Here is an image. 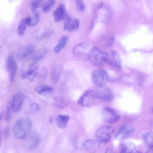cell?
<instances>
[{
	"mask_svg": "<svg viewBox=\"0 0 153 153\" xmlns=\"http://www.w3.org/2000/svg\"><path fill=\"white\" fill-rule=\"evenodd\" d=\"M32 126L31 120L27 117L20 118L15 124L13 129L14 137L17 139L25 138L30 133Z\"/></svg>",
	"mask_w": 153,
	"mask_h": 153,
	"instance_id": "cell-1",
	"label": "cell"
},
{
	"mask_svg": "<svg viewBox=\"0 0 153 153\" xmlns=\"http://www.w3.org/2000/svg\"><path fill=\"white\" fill-rule=\"evenodd\" d=\"M115 128L110 125L103 126L97 130L95 134L96 139L100 143H106L111 139Z\"/></svg>",
	"mask_w": 153,
	"mask_h": 153,
	"instance_id": "cell-2",
	"label": "cell"
},
{
	"mask_svg": "<svg viewBox=\"0 0 153 153\" xmlns=\"http://www.w3.org/2000/svg\"><path fill=\"white\" fill-rule=\"evenodd\" d=\"M106 53L101 51L97 48H93L88 53L89 60L94 65L101 67L105 63V59Z\"/></svg>",
	"mask_w": 153,
	"mask_h": 153,
	"instance_id": "cell-3",
	"label": "cell"
},
{
	"mask_svg": "<svg viewBox=\"0 0 153 153\" xmlns=\"http://www.w3.org/2000/svg\"><path fill=\"white\" fill-rule=\"evenodd\" d=\"M91 79L94 85L98 88L104 87L108 79L107 72L102 69L94 71L91 74Z\"/></svg>",
	"mask_w": 153,
	"mask_h": 153,
	"instance_id": "cell-4",
	"label": "cell"
},
{
	"mask_svg": "<svg viewBox=\"0 0 153 153\" xmlns=\"http://www.w3.org/2000/svg\"><path fill=\"white\" fill-rule=\"evenodd\" d=\"M102 115L103 120L109 124L116 123L120 119L121 117L118 111L108 107H105L102 109Z\"/></svg>",
	"mask_w": 153,
	"mask_h": 153,
	"instance_id": "cell-5",
	"label": "cell"
},
{
	"mask_svg": "<svg viewBox=\"0 0 153 153\" xmlns=\"http://www.w3.org/2000/svg\"><path fill=\"white\" fill-rule=\"evenodd\" d=\"M25 99L24 94L22 92H19L13 96L8 106L12 112H19L22 110Z\"/></svg>",
	"mask_w": 153,
	"mask_h": 153,
	"instance_id": "cell-6",
	"label": "cell"
},
{
	"mask_svg": "<svg viewBox=\"0 0 153 153\" xmlns=\"http://www.w3.org/2000/svg\"><path fill=\"white\" fill-rule=\"evenodd\" d=\"M97 99L95 91L88 90L80 97L77 101V103L82 106L88 107L94 104Z\"/></svg>",
	"mask_w": 153,
	"mask_h": 153,
	"instance_id": "cell-7",
	"label": "cell"
},
{
	"mask_svg": "<svg viewBox=\"0 0 153 153\" xmlns=\"http://www.w3.org/2000/svg\"><path fill=\"white\" fill-rule=\"evenodd\" d=\"M94 91L97 99L107 102L111 101L113 99L114 94L109 88L104 87L98 88Z\"/></svg>",
	"mask_w": 153,
	"mask_h": 153,
	"instance_id": "cell-8",
	"label": "cell"
},
{
	"mask_svg": "<svg viewBox=\"0 0 153 153\" xmlns=\"http://www.w3.org/2000/svg\"><path fill=\"white\" fill-rule=\"evenodd\" d=\"M6 66L8 72L10 80L13 82L16 76L17 71V65L13 56L9 55L6 62Z\"/></svg>",
	"mask_w": 153,
	"mask_h": 153,
	"instance_id": "cell-9",
	"label": "cell"
},
{
	"mask_svg": "<svg viewBox=\"0 0 153 153\" xmlns=\"http://www.w3.org/2000/svg\"><path fill=\"white\" fill-rule=\"evenodd\" d=\"M40 141V137L37 133H34L30 135L24 143V147L28 149L31 150L36 148Z\"/></svg>",
	"mask_w": 153,
	"mask_h": 153,
	"instance_id": "cell-10",
	"label": "cell"
},
{
	"mask_svg": "<svg viewBox=\"0 0 153 153\" xmlns=\"http://www.w3.org/2000/svg\"><path fill=\"white\" fill-rule=\"evenodd\" d=\"M134 128L131 125H126L123 126L120 129L115 135L116 139L119 140L126 139L132 133Z\"/></svg>",
	"mask_w": 153,
	"mask_h": 153,
	"instance_id": "cell-11",
	"label": "cell"
},
{
	"mask_svg": "<svg viewBox=\"0 0 153 153\" xmlns=\"http://www.w3.org/2000/svg\"><path fill=\"white\" fill-rule=\"evenodd\" d=\"M106 53L105 59V63L114 67L120 68V62L117 53L113 51L110 55L107 52Z\"/></svg>",
	"mask_w": 153,
	"mask_h": 153,
	"instance_id": "cell-12",
	"label": "cell"
},
{
	"mask_svg": "<svg viewBox=\"0 0 153 153\" xmlns=\"http://www.w3.org/2000/svg\"><path fill=\"white\" fill-rule=\"evenodd\" d=\"M39 66L37 63L34 62L30 66L27 70L23 75V78L30 82L33 81L36 77L38 73Z\"/></svg>",
	"mask_w": 153,
	"mask_h": 153,
	"instance_id": "cell-13",
	"label": "cell"
},
{
	"mask_svg": "<svg viewBox=\"0 0 153 153\" xmlns=\"http://www.w3.org/2000/svg\"><path fill=\"white\" fill-rule=\"evenodd\" d=\"M68 14L65 11V6L63 4H59L53 13L54 21L56 22L64 21Z\"/></svg>",
	"mask_w": 153,
	"mask_h": 153,
	"instance_id": "cell-14",
	"label": "cell"
},
{
	"mask_svg": "<svg viewBox=\"0 0 153 153\" xmlns=\"http://www.w3.org/2000/svg\"><path fill=\"white\" fill-rule=\"evenodd\" d=\"M88 44L84 43H80L76 45L73 48L72 52L76 56H80L89 53L91 49Z\"/></svg>",
	"mask_w": 153,
	"mask_h": 153,
	"instance_id": "cell-15",
	"label": "cell"
},
{
	"mask_svg": "<svg viewBox=\"0 0 153 153\" xmlns=\"http://www.w3.org/2000/svg\"><path fill=\"white\" fill-rule=\"evenodd\" d=\"M100 143L97 139H90L85 141L83 145L88 151L94 153L99 149Z\"/></svg>",
	"mask_w": 153,
	"mask_h": 153,
	"instance_id": "cell-16",
	"label": "cell"
},
{
	"mask_svg": "<svg viewBox=\"0 0 153 153\" xmlns=\"http://www.w3.org/2000/svg\"><path fill=\"white\" fill-rule=\"evenodd\" d=\"M79 25V22L78 19H71L68 21L65 22L63 29L67 31H75L78 29Z\"/></svg>",
	"mask_w": 153,
	"mask_h": 153,
	"instance_id": "cell-17",
	"label": "cell"
},
{
	"mask_svg": "<svg viewBox=\"0 0 153 153\" xmlns=\"http://www.w3.org/2000/svg\"><path fill=\"white\" fill-rule=\"evenodd\" d=\"M31 18L27 16L22 19L19 23L18 27L17 32L19 35L22 36L24 34L27 27L29 26L31 21Z\"/></svg>",
	"mask_w": 153,
	"mask_h": 153,
	"instance_id": "cell-18",
	"label": "cell"
},
{
	"mask_svg": "<svg viewBox=\"0 0 153 153\" xmlns=\"http://www.w3.org/2000/svg\"><path fill=\"white\" fill-rule=\"evenodd\" d=\"M69 116L67 115L59 114L56 119V124L59 128H64L66 126L69 120Z\"/></svg>",
	"mask_w": 153,
	"mask_h": 153,
	"instance_id": "cell-19",
	"label": "cell"
},
{
	"mask_svg": "<svg viewBox=\"0 0 153 153\" xmlns=\"http://www.w3.org/2000/svg\"><path fill=\"white\" fill-rule=\"evenodd\" d=\"M36 91L40 94L46 95L53 92V88L50 86L42 85L38 86L35 89Z\"/></svg>",
	"mask_w": 153,
	"mask_h": 153,
	"instance_id": "cell-20",
	"label": "cell"
},
{
	"mask_svg": "<svg viewBox=\"0 0 153 153\" xmlns=\"http://www.w3.org/2000/svg\"><path fill=\"white\" fill-rule=\"evenodd\" d=\"M68 41V37L65 36H63L54 48L53 49L54 52L56 53L59 52L65 46Z\"/></svg>",
	"mask_w": 153,
	"mask_h": 153,
	"instance_id": "cell-21",
	"label": "cell"
},
{
	"mask_svg": "<svg viewBox=\"0 0 153 153\" xmlns=\"http://www.w3.org/2000/svg\"><path fill=\"white\" fill-rule=\"evenodd\" d=\"M54 104L57 107L63 108L67 107L68 102L64 97L61 96H58L54 99Z\"/></svg>",
	"mask_w": 153,
	"mask_h": 153,
	"instance_id": "cell-22",
	"label": "cell"
},
{
	"mask_svg": "<svg viewBox=\"0 0 153 153\" xmlns=\"http://www.w3.org/2000/svg\"><path fill=\"white\" fill-rule=\"evenodd\" d=\"M33 47L31 45L26 46L22 50L18 53L19 56L24 58L31 54L34 51Z\"/></svg>",
	"mask_w": 153,
	"mask_h": 153,
	"instance_id": "cell-23",
	"label": "cell"
},
{
	"mask_svg": "<svg viewBox=\"0 0 153 153\" xmlns=\"http://www.w3.org/2000/svg\"><path fill=\"white\" fill-rule=\"evenodd\" d=\"M27 109L28 111L32 113H34L38 111L40 109L39 104L33 101H30L27 103Z\"/></svg>",
	"mask_w": 153,
	"mask_h": 153,
	"instance_id": "cell-24",
	"label": "cell"
},
{
	"mask_svg": "<svg viewBox=\"0 0 153 153\" xmlns=\"http://www.w3.org/2000/svg\"><path fill=\"white\" fill-rule=\"evenodd\" d=\"M60 70L57 68H53L51 73V80L54 82H56L59 80L60 75Z\"/></svg>",
	"mask_w": 153,
	"mask_h": 153,
	"instance_id": "cell-25",
	"label": "cell"
},
{
	"mask_svg": "<svg viewBox=\"0 0 153 153\" xmlns=\"http://www.w3.org/2000/svg\"><path fill=\"white\" fill-rule=\"evenodd\" d=\"M33 16L31 18V21L29 26L34 27L36 26L39 22L40 16L39 12L37 11L33 13Z\"/></svg>",
	"mask_w": 153,
	"mask_h": 153,
	"instance_id": "cell-26",
	"label": "cell"
},
{
	"mask_svg": "<svg viewBox=\"0 0 153 153\" xmlns=\"http://www.w3.org/2000/svg\"><path fill=\"white\" fill-rule=\"evenodd\" d=\"M142 138L145 143L148 145H152V144L153 143V136L150 132H147L143 134Z\"/></svg>",
	"mask_w": 153,
	"mask_h": 153,
	"instance_id": "cell-27",
	"label": "cell"
},
{
	"mask_svg": "<svg viewBox=\"0 0 153 153\" xmlns=\"http://www.w3.org/2000/svg\"><path fill=\"white\" fill-rule=\"evenodd\" d=\"M55 2L56 1L53 0H49L47 2L45 1L42 8V11L44 12H49L53 6Z\"/></svg>",
	"mask_w": 153,
	"mask_h": 153,
	"instance_id": "cell-28",
	"label": "cell"
},
{
	"mask_svg": "<svg viewBox=\"0 0 153 153\" xmlns=\"http://www.w3.org/2000/svg\"><path fill=\"white\" fill-rule=\"evenodd\" d=\"M45 1L43 0H35L33 1L31 4V9L33 13L37 11V9L42 5H43Z\"/></svg>",
	"mask_w": 153,
	"mask_h": 153,
	"instance_id": "cell-29",
	"label": "cell"
},
{
	"mask_svg": "<svg viewBox=\"0 0 153 153\" xmlns=\"http://www.w3.org/2000/svg\"><path fill=\"white\" fill-rule=\"evenodd\" d=\"M47 51L46 49L42 50L39 51L34 56L33 59L35 61H38L42 59L46 54Z\"/></svg>",
	"mask_w": 153,
	"mask_h": 153,
	"instance_id": "cell-30",
	"label": "cell"
},
{
	"mask_svg": "<svg viewBox=\"0 0 153 153\" xmlns=\"http://www.w3.org/2000/svg\"><path fill=\"white\" fill-rule=\"evenodd\" d=\"M120 146L119 153H127L130 150L135 149H131L129 150L128 149V147L124 143H121Z\"/></svg>",
	"mask_w": 153,
	"mask_h": 153,
	"instance_id": "cell-31",
	"label": "cell"
},
{
	"mask_svg": "<svg viewBox=\"0 0 153 153\" xmlns=\"http://www.w3.org/2000/svg\"><path fill=\"white\" fill-rule=\"evenodd\" d=\"M76 7L80 11H82L85 9V6L83 1L82 0H76Z\"/></svg>",
	"mask_w": 153,
	"mask_h": 153,
	"instance_id": "cell-32",
	"label": "cell"
},
{
	"mask_svg": "<svg viewBox=\"0 0 153 153\" xmlns=\"http://www.w3.org/2000/svg\"><path fill=\"white\" fill-rule=\"evenodd\" d=\"M105 153H115V152L112 148L109 147L106 149Z\"/></svg>",
	"mask_w": 153,
	"mask_h": 153,
	"instance_id": "cell-33",
	"label": "cell"
},
{
	"mask_svg": "<svg viewBox=\"0 0 153 153\" xmlns=\"http://www.w3.org/2000/svg\"><path fill=\"white\" fill-rule=\"evenodd\" d=\"M9 129L8 127H7L5 128L4 130V135L5 137H7L9 134Z\"/></svg>",
	"mask_w": 153,
	"mask_h": 153,
	"instance_id": "cell-34",
	"label": "cell"
},
{
	"mask_svg": "<svg viewBox=\"0 0 153 153\" xmlns=\"http://www.w3.org/2000/svg\"><path fill=\"white\" fill-rule=\"evenodd\" d=\"M146 153H153V145L150 146Z\"/></svg>",
	"mask_w": 153,
	"mask_h": 153,
	"instance_id": "cell-35",
	"label": "cell"
},
{
	"mask_svg": "<svg viewBox=\"0 0 153 153\" xmlns=\"http://www.w3.org/2000/svg\"></svg>",
	"mask_w": 153,
	"mask_h": 153,
	"instance_id": "cell-36",
	"label": "cell"
}]
</instances>
